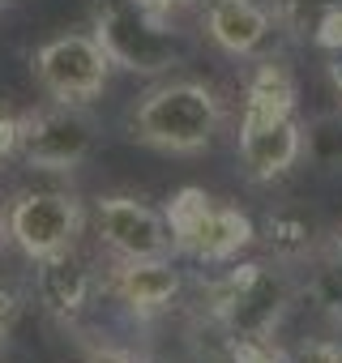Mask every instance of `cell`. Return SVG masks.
Wrapping results in <instances>:
<instances>
[{
    "label": "cell",
    "mask_w": 342,
    "mask_h": 363,
    "mask_svg": "<svg viewBox=\"0 0 342 363\" xmlns=\"http://www.w3.org/2000/svg\"><path fill=\"white\" fill-rule=\"evenodd\" d=\"M236 158L253 184H274L304 158V124L295 116V77L278 60L257 65V73L244 86Z\"/></svg>",
    "instance_id": "1"
},
{
    "label": "cell",
    "mask_w": 342,
    "mask_h": 363,
    "mask_svg": "<svg viewBox=\"0 0 342 363\" xmlns=\"http://www.w3.org/2000/svg\"><path fill=\"white\" fill-rule=\"evenodd\" d=\"M223 128V99L206 82H162L128 111V137L162 154H202Z\"/></svg>",
    "instance_id": "2"
},
{
    "label": "cell",
    "mask_w": 342,
    "mask_h": 363,
    "mask_svg": "<svg viewBox=\"0 0 342 363\" xmlns=\"http://www.w3.org/2000/svg\"><path fill=\"white\" fill-rule=\"evenodd\" d=\"M206 295H210V316L219 320V329L231 342L236 337L270 342L295 299V286H291L287 269H278V265L231 261V269L219 282H210Z\"/></svg>",
    "instance_id": "3"
},
{
    "label": "cell",
    "mask_w": 342,
    "mask_h": 363,
    "mask_svg": "<svg viewBox=\"0 0 342 363\" xmlns=\"http://www.w3.org/2000/svg\"><path fill=\"white\" fill-rule=\"evenodd\" d=\"M90 35L107 52L111 69H124V73L154 77L184 60L180 35L171 30L162 13L145 9L141 0H99L90 18Z\"/></svg>",
    "instance_id": "4"
},
{
    "label": "cell",
    "mask_w": 342,
    "mask_h": 363,
    "mask_svg": "<svg viewBox=\"0 0 342 363\" xmlns=\"http://www.w3.org/2000/svg\"><path fill=\"white\" fill-rule=\"evenodd\" d=\"M171 231V252H184L202 265H231L257 244V227L240 206L214 201L206 189H180L162 210Z\"/></svg>",
    "instance_id": "5"
},
{
    "label": "cell",
    "mask_w": 342,
    "mask_h": 363,
    "mask_svg": "<svg viewBox=\"0 0 342 363\" xmlns=\"http://www.w3.org/2000/svg\"><path fill=\"white\" fill-rule=\"evenodd\" d=\"M5 231H9V244L26 261H43V257L77 248L86 231V206L82 197L60 193V189L18 193L5 210Z\"/></svg>",
    "instance_id": "6"
},
{
    "label": "cell",
    "mask_w": 342,
    "mask_h": 363,
    "mask_svg": "<svg viewBox=\"0 0 342 363\" xmlns=\"http://www.w3.org/2000/svg\"><path fill=\"white\" fill-rule=\"evenodd\" d=\"M99 124L77 103H48L18 116V154L35 171H73L94 154Z\"/></svg>",
    "instance_id": "7"
},
{
    "label": "cell",
    "mask_w": 342,
    "mask_h": 363,
    "mask_svg": "<svg viewBox=\"0 0 342 363\" xmlns=\"http://www.w3.org/2000/svg\"><path fill=\"white\" fill-rule=\"evenodd\" d=\"M31 69H35V82L43 86V94L52 103H77V107H86L90 99L103 94L111 60H107V52L99 48L94 35L69 30V35H56L43 48H35Z\"/></svg>",
    "instance_id": "8"
},
{
    "label": "cell",
    "mask_w": 342,
    "mask_h": 363,
    "mask_svg": "<svg viewBox=\"0 0 342 363\" xmlns=\"http://www.w3.org/2000/svg\"><path fill=\"white\" fill-rule=\"evenodd\" d=\"M94 231L103 248H111L120 261L137 257H171V231L167 218L145 206L141 197H99L94 201Z\"/></svg>",
    "instance_id": "9"
},
{
    "label": "cell",
    "mask_w": 342,
    "mask_h": 363,
    "mask_svg": "<svg viewBox=\"0 0 342 363\" xmlns=\"http://www.w3.org/2000/svg\"><path fill=\"white\" fill-rule=\"evenodd\" d=\"M94 291H99V274L90 269L86 257H77V248L35 261V299L43 303L48 316L65 325L82 320V312L94 303Z\"/></svg>",
    "instance_id": "10"
},
{
    "label": "cell",
    "mask_w": 342,
    "mask_h": 363,
    "mask_svg": "<svg viewBox=\"0 0 342 363\" xmlns=\"http://www.w3.org/2000/svg\"><path fill=\"white\" fill-rule=\"evenodd\" d=\"M107 291L133 312V316H158L176 303L180 295V269L171 257H137V261H116L107 274Z\"/></svg>",
    "instance_id": "11"
},
{
    "label": "cell",
    "mask_w": 342,
    "mask_h": 363,
    "mask_svg": "<svg viewBox=\"0 0 342 363\" xmlns=\"http://www.w3.org/2000/svg\"><path fill=\"white\" fill-rule=\"evenodd\" d=\"M274 13L257 0H210L206 5V35L219 52L236 56V60H248L257 56L270 35H274Z\"/></svg>",
    "instance_id": "12"
},
{
    "label": "cell",
    "mask_w": 342,
    "mask_h": 363,
    "mask_svg": "<svg viewBox=\"0 0 342 363\" xmlns=\"http://www.w3.org/2000/svg\"><path fill=\"white\" fill-rule=\"evenodd\" d=\"M312 235H316V227H312V218L304 210H274L265 218V244H270V252L278 261L308 257L312 252Z\"/></svg>",
    "instance_id": "13"
},
{
    "label": "cell",
    "mask_w": 342,
    "mask_h": 363,
    "mask_svg": "<svg viewBox=\"0 0 342 363\" xmlns=\"http://www.w3.org/2000/svg\"><path fill=\"white\" fill-rule=\"evenodd\" d=\"M304 154L321 167H342V111H329L304 124Z\"/></svg>",
    "instance_id": "14"
},
{
    "label": "cell",
    "mask_w": 342,
    "mask_h": 363,
    "mask_svg": "<svg viewBox=\"0 0 342 363\" xmlns=\"http://www.w3.org/2000/svg\"><path fill=\"white\" fill-rule=\"evenodd\" d=\"M26 295L13 286V282H5V278H0V342H13V333L22 329V320H26Z\"/></svg>",
    "instance_id": "15"
},
{
    "label": "cell",
    "mask_w": 342,
    "mask_h": 363,
    "mask_svg": "<svg viewBox=\"0 0 342 363\" xmlns=\"http://www.w3.org/2000/svg\"><path fill=\"white\" fill-rule=\"evenodd\" d=\"M287 363H342V342L338 337H308L287 350Z\"/></svg>",
    "instance_id": "16"
},
{
    "label": "cell",
    "mask_w": 342,
    "mask_h": 363,
    "mask_svg": "<svg viewBox=\"0 0 342 363\" xmlns=\"http://www.w3.org/2000/svg\"><path fill=\"white\" fill-rule=\"evenodd\" d=\"M308 35H312V43H316L321 52H333V48H342V5H329V9H321V13L312 18Z\"/></svg>",
    "instance_id": "17"
},
{
    "label": "cell",
    "mask_w": 342,
    "mask_h": 363,
    "mask_svg": "<svg viewBox=\"0 0 342 363\" xmlns=\"http://www.w3.org/2000/svg\"><path fill=\"white\" fill-rule=\"evenodd\" d=\"M231 363H287V354L274 350V342H261V337H236V342H231Z\"/></svg>",
    "instance_id": "18"
},
{
    "label": "cell",
    "mask_w": 342,
    "mask_h": 363,
    "mask_svg": "<svg viewBox=\"0 0 342 363\" xmlns=\"http://www.w3.org/2000/svg\"><path fill=\"white\" fill-rule=\"evenodd\" d=\"M329 5H342V0H278V18L299 30V26H312V18Z\"/></svg>",
    "instance_id": "19"
},
{
    "label": "cell",
    "mask_w": 342,
    "mask_h": 363,
    "mask_svg": "<svg viewBox=\"0 0 342 363\" xmlns=\"http://www.w3.org/2000/svg\"><path fill=\"white\" fill-rule=\"evenodd\" d=\"M316 295H321L325 312L333 316V325H338V333H342V269H333V265H329V274L316 282Z\"/></svg>",
    "instance_id": "20"
},
{
    "label": "cell",
    "mask_w": 342,
    "mask_h": 363,
    "mask_svg": "<svg viewBox=\"0 0 342 363\" xmlns=\"http://www.w3.org/2000/svg\"><path fill=\"white\" fill-rule=\"evenodd\" d=\"M18 154V116L0 111V162Z\"/></svg>",
    "instance_id": "21"
},
{
    "label": "cell",
    "mask_w": 342,
    "mask_h": 363,
    "mask_svg": "<svg viewBox=\"0 0 342 363\" xmlns=\"http://www.w3.org/2000/svg\"><path fill=\"white\" fill-rule=\"evenodd\" d=\"M329 60H325V73H329V82H333V90H338V99H342V48H333V52H325Z\"/></svg>",
    "instance_id": "22"
},
{
    "label": "cell",
    "mask_w": 342,
    "mask_h": 363,
    "mask_svg": "<svg viewBox=\"0 0 342 363\" xmlns=\"http://www.w3.org/2000/svg\"><path fill=\"white\" fill-rule=\"evenodd\" d=\"M145 9H154V13H162V18H171V13H180V9H189L193 0H141Z\"/></svg>",
    "instance_id": "23"
},
{
    "label": "cell",
    "mask_w": 342,
    "mask_h": 363,
    "mask_svg": "<svg viewBox=\"0 0 342 363\" xmlns=\"http://www.w3.org/2000/svg\"><path fill=\"white\" fill-rule=\"evenodd\" d=\"M329 265L333 269H342V231L333 235V244H329Z\"/></svg>",
    "instance_id": "24"
},
{
    "label": "cell",
    "mask_w": 342,
    "mask_h": 363,
    "mask_svg": "<svg viewBox=\"0 0 342 363\" xmlns=\"http://www.w3.org/2000/svg\"><path fill=\"white\" fill-rule=\"evenodd\" d=\"M9 244V231H5V214H0V248Z\"/></svg>",
    "instance_id": "25"
},
{
    "label": "cell",
    "mask_w": 342,
    "mask_h": 363,
    "mask_svg": "<svg viewBox=\"0 0 342 363\" xmlns=\"http://www.w3.org/2000/svg\"><path fill=\"white\" fill-rule=\"evenodd\" d=\"M103 363H128V359H103Z\"/></svg>",
    "instance_id": "26"
},
{
    "label": "cell",
    "mask_w": 342,
    "mask_h": 363,
    "mask_svg": "<svg viewBox=\"0 0 342 363\" xmlns=\"http://www.w3.org/2000/svg\"><path fill=\"white\" fill-rule=\"evenodd\" d=\"M0 363H5V342H0Z\"/></svg>",
    "instance_id": "27"
}]
</instances>
